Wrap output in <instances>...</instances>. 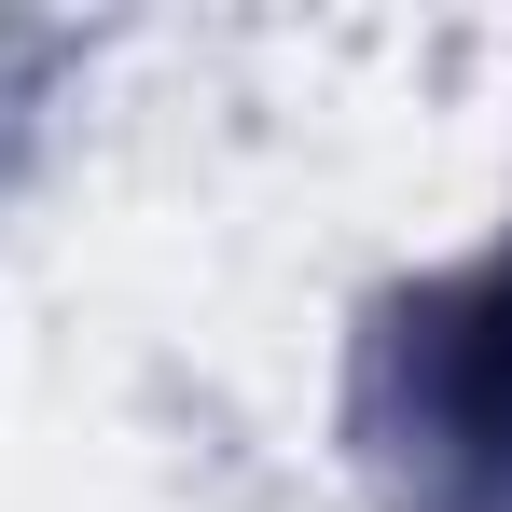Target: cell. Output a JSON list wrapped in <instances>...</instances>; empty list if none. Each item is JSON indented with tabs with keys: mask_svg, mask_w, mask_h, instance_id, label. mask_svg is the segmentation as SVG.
<instances>
[{
	"mask_svg": "<svg viewBox=\"0 0 512 512\" xmlns=\"http://www.w3.org/2000/svg\"><path fill=\"white\" fill-rule=\"evenodd\" d=\"M416 374H429L443 457H457L471 485H512V263L416 319Z\"/></svg>",
	"mask_w": 512,
	"mask_h": 512,
	"instance_id": "cell-1",
	"label": "cell"
}]
</instances>
